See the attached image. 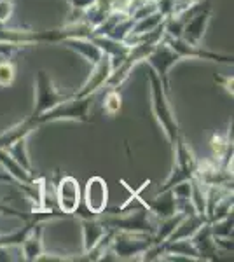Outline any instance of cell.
<instances>
[{"label": "cell", "mask_w": 234, "mask_h": 262, "mask_svg": "<svg viewBox=\"0 0 234 262\" xmlns=\"http://www.w3.org/2000/svg\"><path fill=\"white\" fill-rule=\"evenodd\" d=\"M147 79L148 84H151V107H152V114H154L157 124L163 129L166 140H168L169 147H175L178 140L182 137L180 126H178V121L175 117V112H173L172 105H169V98L168 93L164 91L163 82L157 77V74L151 67H147Z\"/></svg>", "instance_id": "6da1fadb"}, {"label": "cell", "mask_w": 234, "mask_h": 262, "mask_svg": "<svg viewBox=\"0 0 234 262\" xmlns=\"http://www.w3.org/2000/svg\"><path fill=\"white\" fill-rule=\"evenodd\" d=\"M151 247L152 236L145 232L110 231V250L116 260H142V255Z\"/></svg>", "instance_id": "7a4b0ae2"}, {"label": "cell", "mask_w": 234, "mask_h": 262, "mask_svg": "<svg viewBox=\"0 0 234 262\" xmlns=\"http://www.w3.org/2000/svg\"><path fill=\"white\" fill-rule=\"evenodd\" d=\"M172 152H173V168L169 171L168 179L164 180V184L161 185V189L157 192H166L175 187V185L182 184V182L190 180L196 175V170H198V158L194 156L189 143L185 142L184 135H182L178 143L172 149Z\"/></svg>", "instance_id": "3957f363"}, {"label": "cell", "mask_w": 234, "mask_h": 262, "mask_svg": "<svg viewBox=\"0 0 234 262\" xmlns=\"http://www.w3.org/2000/svg\"><path fill=\"white\" fill-rule=\"evenodd\" d=\"M93 98L95 96H82V98H77V96H72V98L61 101L59 105H56L54 108L44 112L42 116L32 119L37 126L46 124V122H58V121H77V122H91V117H89V108L93 105Z\"/></svg>", "instance_id": "277c9868"}, {"label": "cell", "mask_w": 234, "mask_h": 262, "mask_svg": "<svg viewBox=\"0 0 234 262\" xmlns=\"http://www.w3.org/2000/svg\"><path fill=\"white\" fill-rule=\"evenodd\" d=\"M74 96V93H59L53 84V79L49 77V74L46 70H39L35 77V105L33 111L30 114L32 119L42 116L44 112L54 108L61 101L69 100Z\"/></svg>", "instance_id": "5b68a950"}, {"label": "cell", "mask_w": 234, "mask_h": 262, "mask_svg": "<svg viewBox=\"0 0 234 262\" xmlns=\"http://www.w3.org/2000/svg\"><path fill=\"white\" fill-rule=\"evenodd\" d=\"M163 40L180 56V60H206V61H217V63H231V65L234 61L232 54L214 53V51L205 49L201 44L199 46L189 44V42H185L182 37H169L164 33Z\"/></svg>", "instance_id": "8992f818"}, {"label": "cell", "mask_w": 234, "mask_h": 262, "mask_svg": "<svg viewBox=\"0 0 234 262\" xmlns=\"http://www.w3.org/2000/svg\"><path fill=\"white\" fill-rule=\"evenodd\" d=\"M180 61V56L173 51L172 48H169L166 42L161 39L159 42H157V46L154 48V51H152L151 54H148L147 61L148 67H151L152 70L157 74V77L161 79V82H163V88L164 91L169 95V70H172V67H175V63Z\"/></svg>", "instance_id": "52a82bcc"}, {"label": "cell", "mask_w": 234, "mask_h": 262, "mask_svg": "<svg viewBox=\"0 0 234 262\" xmlns=\"http://www.w3.org/2000/svg\"><path fill=\"white\" fill-rule=\"evenodd\" d=\"M54 198H56V205H58L59 212L65 213L67 217L77 213L80 201H82L77 179L69 177V175L61 177V179L56 182V187H54Z\"/></svg>", "instance_id": "ba28073f"}, {"label": "cell", "mask_w": 234, "mask_h": 262, "mask_svg": "<svg viewBox=\"0 0 234 262\" xmlns=\"http://www.w3.org/2000/svg\"><path fill=\"white\" fill-rule=\"evenodd\" d=\"M110 74H112V60H110L109 54L103 53V56L100 58V61L93 67L88 81L84 82V86L80 88L79 91L74 93V96H77V98H82V96H95L98 91L105 88Z\"/></svg>", "instance_id": "9c48e42d"}, {"label": "cell", "mask_w": 234, "mask_h": 262, "mask_svg": "<svg viewBox=\"0 0 234 262\" xmlns=\"http://www.w3.org/2000/svg\"><path fill=\"white\" fill-rule=\"evenodd\" d=\"M84 205H86L88 212L93 215H98L107 210L109 189H107V182L101 179V177H91V179L86 182Z\"/></svg>", "instance_id": "30bf717a"}, {"label": "cell", "mask_w": 234, "mask_h": 262, "mask_svg": "<svg viewBox=\"0 0 234 262\" xmlns=\"http://www.w3.org/2000/svg\"><path fill=\"white\" fill-rule=\"evenodd\" d=\"M79 224L80 229H82V253H88L103 242L109 229L96 215H93V217H79Z\"/></svg>", "instance_id": "8fae6325"}, {"label": "cell", "mask_w": 234, "mask_h": 262, "mask_svg": "<svg viewBox=\"0 0 234 262\" xmlns=\"http://www.w3.org/2000/svg\"><path fill=\"white\" fill-rule=\"evenodd\" d=\"M61 46L70 51H74V53L79 54V56H82L91 67H95L96 63L100 61V58L103 56V51L98 48L91 39H86V37H72V39L63 40Z\"/></svg>", "instance_id": "7c38bea8"}, {"label": "cell", "mask_w": 234, "mask_h": 262, "mask_svg": "<svg viewBox=\"0 0 234 262\" xmlns=\"http://www.w3.org/2000/svg\"><path fill=\"white\" fill-rule=\"evenodd\" d=\"M44 222L46 221H39L33 224L32 231L28 232V236L25 238V242L19 245L21 255H23V260H37L44 252V243H42V231H44Z\"/></svg>", "instance_id": "4fadbf2b"}, {"label": "cell", "mask_w": 234, "mask_h": 262, "mask_svg": "<svg viewBox=\"0 0 234 262\" xmlns=\"http://www.w3.org/2000/svg\"><path fill=\"white\" fill-rule=\"evenodd\" d=\"M190 242L194 243V247L198 248L201 260H215L219 257V248L214 242V234L210 229V222L203 224L198 229V232L190 238Z\"/></svg>", "instance_id": "5bb4252c"}, {"label": "cell", "mask_w": 234, "mask_h": 262, "mask_svg": "<svg viewBox=\"0 0 234 262\" xmlns=\"http://www.w3.org/2000/svg\"><path fill=\"white\" fill-rule=\"evenodd\" d=\"M27 140L28 137H21V138H16L14 142L9 143L6 147V152L14 159L16 163L21 164V166L27 170L30 175H33V166H32V161L28 158V145H27Z\"/></svg>", "instance_id": "9a60e30c"}, {"label": "cell", "mask_w": 234, "mask_h": 262, "mask_svg": "<svg viewBox=\"0 0 234 262\" xmlns=\"http://www.w3.org/2000/svg\"><path fill=\"white\" fill-rule=\"evenodd\" d=\"M121 105H122V98H121V93L117 90H109L107 96H105V103L103 108L109 116H116V114L121 111Z\"/></svg>", "instance_id": "2e32d148"}, {"label": "cell", "mask_w": 234, "mask_h": 262, "mask_svg": "<svg viewBox=\"0 0 234 262\" xmlns=\"http://www.w3.org/2000/svg\"><path fill=\"white\" fill-rule=\"evenodd\" d=\"M16 77V67L9 60L0 61V88L11 86Z\"/></svg>", "instance_id": "e0dca14e"}, {"label": "cell", "mask_w": 234, "mask_h": 262, "mask_svg": "<svg viewBox=\"0 0 234 262\" xmlns=\"http://www.w3.org/2000/svg\"><path fill=\"white\" fill-rule=\"evenodd\" d=\"M12 12H14L12 0H0V25H6L11 19Z\"/></svg>", "instance_id": "ac0fdd59"}, {"label": "cell", "mask_w": 234, "mask_h": 262, "mask_svg": "<svg viewBox=\"0 0 234 262\" xmlns=\"http://www.w3.org/2000/svg\"><path fill=\"white\" fill-rule=\"evenodd\" d=\"M72 6V11H86L95 4V0H67Z\"/></svg>", "instance_id": "d6986e66"}, {"label": "cell", "mask_w": 234, "mask_h": 262, "mask_svg": "<svg viewBox=\"0 0 234 262\" xmlns=\"http://www.w3.org/2000/svg\"><path fill=\"white\" fill-rule=\"evenodd\" d=\"M215 81L219 82L220 86H222L224 90L232 96V93H234L232 91V77H215Z\"/></svg>", "instance_id": "ffe728a7"}]
</instances>
